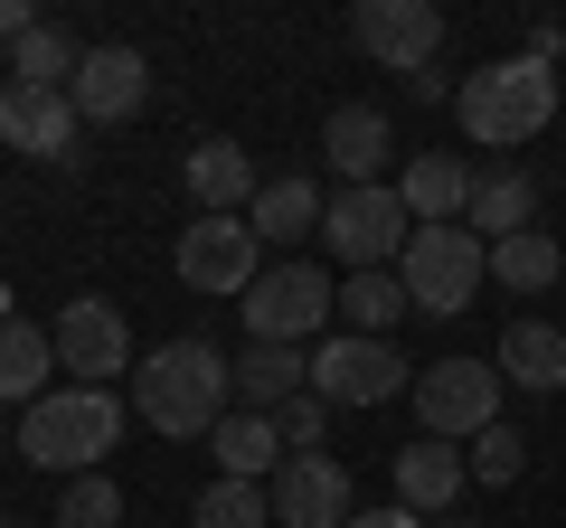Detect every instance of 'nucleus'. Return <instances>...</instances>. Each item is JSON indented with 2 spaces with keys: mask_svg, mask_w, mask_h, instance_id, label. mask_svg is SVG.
I'll return each mask as SVG.
<instances>
[{
  "mask_svg": "<svg viewBox=\"0 0 566 528\" xmlns=\"http://www.w3.org/2000/svg\"><path fill=\"white\" fill-rule=\"evenodd\" d=\"M133 406L161 434H218L237 415V359L218 340H161L133 359Z\"/></svg>",
  "mask_w": 566,
  "mask_h": 528,
  "instance_id": "nucleus-1",
  "label": "nucleus"
},
{
  "mask_svg": "<svg viewBox=\"0 0 566 528\" xmlns=\"http://www.w3.org/2000/svg\"><path fill=\"white\" fill-rule=\"evenodd\" d=\"M453 114H463V133L482 151H520V142H538L547 123H557V66L547 57H491V66H472L463 85H453Z\"/></svg>",
  "mask_w": 566,
  "mask_h": 528,
  "instance_id": "nucleus-2",
  "label": "nucleus"
},
{
  "mask_svg": "<svg viewBox=\"0 0 566 528\" xmlns=\"http://www.w3.org/2000/svg\"><path fill=\"white\" fill-rule=\"evenodd\" d=\"M114 434H123V397L114 387H48L39 406L20 415V463L76 482V472H104Z\"/></svg>",
  "mask_w": 566,
  "mask_h": 528,
  "instance_id": "nucleus-3",
  "label": "nucleus"
},
{
  "mask_svg": "<svg viewBox=\"0 0 566 528\" xmlns=\"http://www.w3.org/2000/svg\"><path fill=\"white\" fill-rule=\"evenodd\" d=\"M397 284H406V303H416V311L453 321V311H472V293L491 284V245L472 236L463 218H453V226H416L406 255H397Z\"/></svg>",
  "mask_w": 566,
  "mask_h": 528,
  "instance_id": "nucleus-4",
  "label": "nucleus"
},
{
  "mask_svg": "<svg viewBox=\"0 0 566 528\" xmlns=\"http://www.w3.org/2000/svg\"><path fill=\"white\" fill-rule=\"evenodd\" d=\"M245 340L255 349H303V340H331V311H340V293L322 284V264H303V255H283V264H264L255 274V293H245Z\"/></svg>",
  "mask_w": 566,
  "mask_h": 528,
  "instance_id": "nucleus-5",
  "label": "nucleus"
},
{
  "mask_svg": "<svg viewBox=\"0 0 566 528\" xmlns=\"http://www.w3.org/2000/svg\"><path fill=\"white\" fill-rule=\"evenodd\" d=\"M406 236H416V218H406V199H397L387 180L340 189V199L322 208V245L349 264V274H387V264L406 255Z\"/></svg>",
  "mask_w": 566,
  "mask_h": 528,
  "instance_id": "nucleus-6",
  "label": "nucleus"
},
{
  "mask_svg": "<svg viewBox=\"0 0 566 528\" xmlns=\"http://www.w3.org/2000/svg\"><path fill=\"white\" fill-rule=\"evenodd\" d=\"M170 264H180L189 293H218V303H245L264 274V236L245 218H189L180 245H170Z\"/></svg>",
  "mask_w": 566,
  "mask_h": 528,
  "instance_id": "nucleus-7",
  "label": "nucleus"
},
{
  "mask_svg": "<svg viewBox=\"0 0 566 528\" xmlns=\"http://www.w3.org/2000/svg\"><path fill=\"white\" fill-rule=\"evenodd\" d=\"M416 415H424L434 444H472V434H491V425H501V368H482V359L416 368Z\"/></svg>",
  "mask_w": 566,
  "mask_h": 528,
  "instance_id": "nucleus-8",
  "label": "nucleus"
},
{
  "mask_svg": "<svg viewBox=\"0 0 566 528\" xmlns=\"http://www.w3.org/2000/svg\"><path fill=\"white\" fill-rule=\"evenodd\" d=\"M397 387H416V368H406L387 340L331 330V340L312 349V397H322V406H387Z\"/></svg>",
  "mask_w": 566,
  "mask_h": 528,
  "instance_id": "nucleus-9",
  "label": "nucleus"
},
{
  "mask_svg": "<svg viewBox=\"0 0 566 528\" xmlns=\"http://www.w3.org/2000/svg\"><path fill=\"white\" fill-rule=\"evenodd\" d=\"M48 340H57V368L76 387H104V378H133V330H123V311L114 303H95V293H76V303L48 321Z\"/></svg>",
  "mask_w": 566,
  "mask_h": 528,
  "instance_id": "nucleus-10",
  "label": "nucleus"
},
{
  "mask_svg": "<svg viewBox=\"0 0 566 528\" xmlns=\"http://www.w3.org/2000/svg\"><path fill=\"white\" fill-rule=\"evenodd\" d=\"M349 39H359V57L397 66V76H424V66L444 57V10L434 0H359Z\"/></svg>",
  "mask_w": 566,
  "mask_h": 528,
  "instance_id": "nucleus-11",
  "label": "nucleus"
},
{
  "mask_svg": "<svg viewBox=\"0 0 566 528\" xmlns=\"http://www.w3.org/2000/svg\"><path fill=\"white\" fill-rule=\"evenodd\" d=\"M0 142L29 151V161H76L85 114L57 95V85H0Z\"/></svg>",
  "mask_w": 566,
  "mask_h": 528,
  "instance_id": "nucleus-12",
  "label": "nucleus"
},
{
  "mask_svg": "<svg viewBox=\"0 0 566 528\" xmlns=\"http://www.w3.org/2000/svg\"><path fill=\"white\" fill-rule=\"evenodd\" d=\"M264 490H274V528H349V519H359L349 472L331 463V453H293Z\"/></svg>",
  "mask_w": 566,
  "mask_h": 528,
  "instance_id": "nucleus-13",
  "label": "nucleus"
},
{
  "mask_svg": "<svg viewBox=\"0 0 566 528\" xmlns=\"http://www.w3.org/2000/svg\"><path fill=\"white\" fill-rule=\"evenodd\" d=\"M142 95H151V66H142V47H85L76 76H66V104H76L85 123H133Z\"/></svg>",
  "mask_w": 566,
  "mask_h": 528,
  "instance_id": "nucleus-14",
  "label": "nucleus"
},
{
  "mask_svg": "<svg viewBox=\"0 0 566 528\" xmlns=\"http://www.w3.org/2000/svg\"><path fill=\"white\" fill-rule=\"evenodd\" d=\"M387 151H397V133H387L378 104H331V123H322V161L340 170V189H368V180L387 170Z\"/></svg>",
  "mask_w": 566,
  "mask_h": 528,
  "instance_id": "nucleus-15",
  "label": "nucleus"
},
{
  "mask_svg": "<svg viewBox=\"0 0 566 528\" xmlns=\"http://www.w3.org/2000/svg\"><path fill=\"white\" fill-rule=\"evenodd\" d=\"M463 226H472L482 245L528 236V226H538V180H528L520 161H491V170H472V208H463Z\"/></svg>",
  "mask_w": 566,
  "mask_h": 528,
  "instance_id": "nucleus-16",
  "label": "nucleus"
},
{
  "mask_svg": "<svg viewBox=\"0 0 566 528\" xmlns=\"http://www.w3.org/2000/svg\"><path fill=\"white\" fill-rule=\"evenodd\" d=\"M180 189L199 199V218H245L264 180H255V161H245V142H199L180 161Z\"/></svg>",
  "mask_w": 566,
  "mask_h": 528,
  "instance_id": "nucleus-17",
  "label": "nucleus"
},
{
  "mask_svg": "<svg viewBox=\"0 0 566 528\" xmlns=\"http://www.w3.org/2000/svg\"><path fill=\"white\" fill-rule=\"evenodd\" d=\"M397 199H406L416 226H453L472 208V161L463 151H416V161L397 170Z\"/></svg>",
  "mask_w": 566,
  "mask_h": 528,
  "instance_id": "nucleus-18",
  "label": "nucleus"
},
{
  "mask_svg": "<svg viewBox=\"0 0 566 528\" xmlns=\"http://www.w3.org/2000/svg\"><path fill=\"white\" fill-rule=\"evenodd\" d=\"M463 453L453 444H434V434H416V444L397 453V509H416V519H434V509H453L463 500Z\"/></svg>",
  "mask_w": 566,
  "mask_h": 528,
  "instance_id": "nucleus-19",
  "label": "nucleus"
},
{
  "mask_svg": "<svg viewBox=\"0 0 566 528\" xmlns=\"http://www.w3.org/2000/svg\"><path fill=\"white\" fill-rule=\"evenodd\" d=\"M501 387H528V397H547V387H566V330L557 321H510L501 330Z\"/></svg>",
  "mask_w": 566,
  "mask_h": 528,
  "instance_id": "nucleus-20",
  "label": "nucleus"
},
{
  "mask_svg": "<svg viewBox=\"0 0 566 528\" xmlns=\"http://www.w3.org/2000/svg\"><path fill=\"white\" fill-rule=\"evenodd\" d=\"M48 378H57V340H48L39 321H0V406H39Z\"/></svg>",
  "mask_w": 566,
  "mask_h": 528,
  "instance_id": "nucleus-21",
  "label": "nucleus"
},
{
  "mask_svg": "<svg viewBox=\"0 0 566 528\" xmlns=\"http://www.w3.org/2000/svg\"><path fill=\"white\" fill-rule=\"evenodd\" d=\"M237 397H245V415H283L293 397H312V349H245Z\"/></svg>",
  "mask_w": 566,
  "mask_h": 528,
  "instance_id": "nucleus-22",
  "label": "nucleus"
},
{
  "mask_svg": "<svg viewBox=\"0 0 566 528\" xmlns=\"http://www.w3.org/2000/svg\"><path fill=\"white\" fill-rule=\"evenodd\" d=\"M208 453H218V472L227 482H274L293 453H283V425L274 415H227L218 434H208Z\"/></svg>",
  "mask_w": 566,
  "mask_h": 528,
  "instance_id": "nucleus-23",
  "label": "nucleus"
},
{
  "mask_svg": "<svg viewBox=\"0 0 566 528\" xmlns=\"http://www.w3.org/2000/svg\"><path fill=\"white\" fill-rule=\"evenodd\" d=\"M322 189L312 180H264L255 189V208H245V226H255L264 245H303V236H322Z\"/></svg>",
  "mask_w": 566,
  "mask_h": 528,
  "instance_id": "nucleus-24",
  "label": "nucleus"
},
{
  "mask_svg": "<svg viewBox=\"0 0 566 528\" xmlns=\"http://www.w3.org/2000/svg\"><path fill=\"white\" fill-rule=\"evenodd\" d=\"M189 528H274V490L264 482H208L199 500H189Z\"/></svg>",
  "mask_w": 566,
  "mask_h": 528,
  "instance_id": "nucleus-25",
  "label": "nucleus"
},
{
  "mask_svg": "<svg viewBox=\"0 0 566 528\" xmlns=\"http://www.w3.org/2000/svg\"><path fill=\"white\" fill-rule=\"evenodd\" d=\"M557 274H566V255H557V236H538V226L491 245V284H510V293H547Z\"/></svg>",
  "mask_w": 566,
  "mask_h": 528,
  "instance_id": "nucleus-26",
  "label": "nucleus"
},
{
  "mask_svg": "<svg viewBox=\"0 0 566 528\" xmlns=\"http://www.w3.org/2000/svg\"><path fill=\"white\" fill-rule=\"evenodd\" d=\"M76 57H85V47L66 39L57 20H39V29H29L20 47H10V85H57V95H66V76H76Z\"/></svg>",
  "mask_w": 566,
  "mask_h": 528,
  "instance_id": "nucleus-27",
  "label": "nucleus"
},
{
  "mask_svg": "<svg viewBox=\"0 0 566 528\" xmlns=\"http://www.w3.org/2000/svg\"><path fill=\"white\" fill-rule=\"evenodd\" d=\"M340 311H349L359 340H387L397 311H406V284H397V274H349V284H340Z\"/></svg>",
  "mask_w": 566,
  "mask_h": 528,
  "instance_id": "nucleus-28",
  "label": "nucleus"
},
{
  "mask_svg": "<svg viewBox=\"0 0 566 528\" xmlns=\"http://www.w3.org/2000/svg\"><path fill=\"white\" fill-rule=\"evenodd\" d=\"M48 528H123V490L104 482V472H76V482L57 490V519Z\"/></svg>",
  "mask_w": 566,
  "mask_h": 528,
  "instance_id": "nucleus-29",
  "label": "nucleus"
},
{
  "mask_svg": "<svg viewBox=\"0 0 566 528\" xmlns=\"http://www.w3.org/2000/svg\"><path fill=\"white\" fill-rule=\"evenodd\" d=\"M463 472H472V482H491V490H510V482L528 472V434H520V425H491V434H472Z\"/></svg>",
  "mask_w": 566,
  "mask_h": 528,
  "instance_id": "nucleus-30",
  "label": "nucleus"
},
{
  "mask_svg": "<svg viewBox=\"0 0 566 528\" xmlns=\"http://www.w3.org/2000/svg\"><path fill=\"white\" fill-rule=\"evenodd\" d=\"M322 415H331L322 397H293V406L274 415V425H283V453H322Z\"/></svg>",
  "mask_w": 566,
  "mask_h": 528,
  "instance_id": "nucleus-31",
  "label": "nucleus"
},
{
  "mask_svg": "<svg viewBox=\"0 0 566 528\" xmlns=\"http://www.w3.org/2000/svg\"><path fill=\"white\" fill-rule=\"evenodd\" d=\"M528 57L557 66V57H566V29H557V20H538V29H528Z\"/></svg>",
  "mask_w": 566,
  "mask_h": 528,
  "instance_id": "nucleus-32",
  "label": "nucleus"
},
{
  "mask_svg": "<svg viewBox=\"0 0 566 528\" xmlns=\"http://www.w3.org/2000/svg\"><path fill=\"white\" fill-rule=\"evenodd\" d=\"M349 528H424V519H416V509H397V500H387V509H359Z\"/></svg>",
  "mask_w": 566,
  "mask_h": 528,
  "instance_id": "nucleus-33",
  "label": "nucleus"
},
{
  "mask_svg": "<svg viewBox=\"0 0 566 528\" xmlns=\"http://www.w3.org/2000/svg\"><path fill=\"white\" fill-rule=\"evenodd\" d=\"M29 29H39V20H29V0H0V39L20 47V39H29Z\"/></svg>",
  "mask_w": 566,
  "mask_h": 528,
  "instance_id": "nucleus-34",
  "label": "nucleus"
},
{
  "mask_svg": "<svg viewBox=\"0 0 566 528\" xmlns=\"http://www.w3.org/2000/svg\"><path fill=\"white\" fill-rule=\"evenodd\" d=\"M0 528H29V519H0Z\"/></svg>",
  "mask_w": 566,
  "mask_h": 528,
  "instance_id": "nucleus-35",
  "label": "nucleus"
}]
</instances>
